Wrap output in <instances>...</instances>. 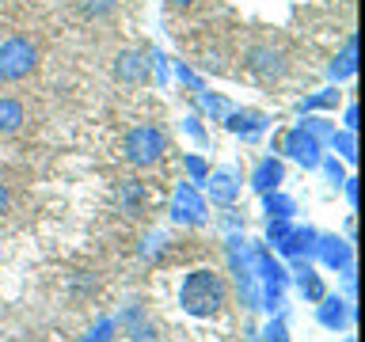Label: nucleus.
Segmentation results:
<instances>
[{
    "label": "nucleus",
    "instance_id": "8",
    "mask_svg": "<svg viewBox=\"0 0 365 342\" xmlns=\"http://www.w3.org/2000/svg\"><path fill=\"white\" fill-rule=\"evenodd\" d=\"M168 4H171V8H179V4H190V0H168Z\"/></svg>",
    "mask_w": 365,
    "mask_h": 342
},
{
    "label": "nucleus",
    "instance_id": "2",
    "mask_svg": "<svg viewBox=\"0 0 365 342\" xmlns=\"http://www.w3.org/2000/svg\"><path fill=\"white\" fill-rule=\"evenodd\" d=\"M125 160H130L133 167H153L160 164V156L168 152V137L160 125H133L130 133H125Z\"/></svg>",
    "mask_w": 365,
    "mask_h": 342
},
{
    "label": "nucleus",
    "instance_id": "3",
    "mask_svg": "<svg viewBox=\"0 0 365 342\" xmlns=\"http://www.w3.org/2000/svg\"><path fill=\"white\" fill-rule=\"evenodd\" d=\"M38 65V50L27 38H8L0 42V80H23Z\"/></svg>",
    "mask_w": 365,
    "mask_h": 342
},
{
    "label": "nucleus",
    "instance_id": "7",
    "mask_svg": "<svg viewBox=\"0 0 365 342\" xmlns=\"http://www.w3.org/2000/svg\"><path fill=\"white\" fill-rule=\"evenodd\" d=\"M0 213H8V187L0 182Z\"/></svg>",
    "mask_w": 365,
    "mask_h": 342
},
{
    "label": "nucleus",
    "instance_id": "4",
    "mask_svg": "<svg viewBox=\"0 0 365 342\" xmlns=\"http://www.w3.org/2000/svg\"><path fill=\"white\" fill-rule=\"evenodd\" d=\"M23 122H27V118H23V103L11 99V95H0V137L16 133Z\"/></svg>",
    "mask_w": 365,
    "mask_h": 342
},
{
    "label": "nucleus",
    "instance_id": "6",
    "mask_svg": "<svg viewBox=\"0 0 365 342\" xmlns=\"http://www.w3.org/2000/svg\"><path fill=\"white\" fill-rule=\"evenodd\" d=\"M118 73H122L125 80H141V76H145L141 57H137V53H125V57H118Z\"/></svg>",
    "mask_w": 365,
    "mask_h": 342
},
{
    "label": "nucleus",
    "instance_id": "1",
    "mask_svg": "<svg viewBox=\"0 0 365 342\" xmlns=\"http://www.w3.org/2000/svg\"><path fill=\"white\" fill-rule=\"evenodd\" d=\"M182 308L190 316H213L221 312L225 301H228V289H225V278L217 270H194L187 281H182Z\"/></svg>",
    "mask_w": 365,
    "mask_h": 342
},
{
    "label": "nucleus",
    "instance_id": "5",
    "mask_svg": "<svg viewBox=\"0 0 365 342\" xmlns=\"http://www.w3.org/2000/svg\"><path fill=\"white\" fill-rule=\"evenodd\" d=\"M114 8H118V0H76V11L84 19H103V16H110Z\"/></svg>",
    "mask_w": 365,
    "mask_h": 342
}]
</instances>
